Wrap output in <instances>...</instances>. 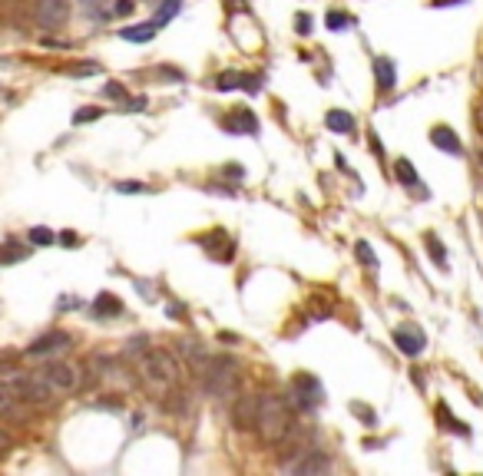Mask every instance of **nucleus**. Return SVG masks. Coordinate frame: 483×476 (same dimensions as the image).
I'll return each instance as SVG.
<instances>
[{
	"label": "nucleus",
	"instance_id": "ea45409f",
	"mask_svg": "<svg viewBox=\"0 0 483 476\" xmlns=\"http://www.w3.org/2000/svg\"><path fill=\"white\" fill-rule=\"evenodd\" d=\"M132 11V0H120V4H116V13H130Z\"/></svg>",
	"mask_w": 483,
	"mask_h": 476
},
{
	"label": "nucleus",
	"instance_id": "4c0bfd02",
	"mask_svg": "<svg viewBox=\"0 0 483 476\" xmlns=\"http://www.w3.org/2000/svg\"><path fill=\"white\" fill-rule=\"evenodd\" d=\"M126 109H132V113H139V109H146V99H143V96L126 99Z\"/></svg>",
	"mask_w": 483,
	"mask_h": 476
},
{
	"label": "nucleus",
	"instance_id": "f8f14e48",
	"mask_svg": "<svg viewBox=\"0 0 483 476\" xmlns=\"http://www.w3.org/2000/svg\"><path fill=\"white\" fill-rule=\"evenodd\" d=\"M288 470L298 476H318V473H328L331 470V460L328 456L315 453V450H308L305 460H295V463H288Z\"/></svg>",
	"mask_w": 483,
	"mask_h": 476
},
{
	"label": "nucleus",
	"instance_id": "5701e85b",
	"mask_svg": "<svg viewBox=\"0 0 483 476\" xmlns=\"http://www.w3.org/2000/svg\"><path fill=\"white\" fill-rule=\"evenodd\" d=\"M424 245H427L430 258L437 261V268H447V249H444V242H440L434 232H427V235H424Z\"/></svg>",
	"mask_w": 483,
	"mask_h": 476
},
{
	"label": "nucleus",
	"instance_id": "0eeeda50",
	"mask_svg": "<svg viewBox=\"0 0 483 476\" xmlns=\"http://www.w3.org/2000/svg\"><path fill=\"white\" fill-rule=\"evenodd\" d=\"M255 417H258V394H242L232 403V427L235 430H255Z\"/></svg>",
	"mask_w": 483,
	"mask_h": 476
},
{
	"label": "nucleus",
	"instance_id": "6ab92c4d",
	"mask_svg": "<svg viewBox=\"0 0 483 476\" xmlns=\"http://www.w3.org/2000/svg\"><path fill=\"white\" fill-rule=\"evenodd\" d=\"M156 33H159V27H156L153 20H146V23H136V27H123L120 37L123 40H130V44H149Z\"/></svg>",
	"mask_w": 483,
	"mask_h": 476
},
{
	"label": "nucleus",
	"instance_id": "9b49d317",
	"mask_svg": "<svg viewBox=\"0 0 483 476\" xmlns=\"http://www.w3.org/2000/svg\"><path fill=\"white\" fill-rule=\"evenodd\" d=\"M202 245L209 249L212 258H219V261H232V258H235V238H229L222 228H215L212 235H202Z\"/></svg>",
	"mask_w": 483,
	"mask_h": 476
},
{
	"label": "nucleus",
	"instance_id": "4468645a",
	"mask_svg": "<svg viewBox=\"0 0 483 476\" xmlns=\"http://www.w3.org/2000/svg\"><path fill=\"white\" fill-rule=\"evenodd\" d=\"M0 417H7V420H23L27 417V403L7 384H0Z\"/></svg>",
	"mask_w": 483,
	"mask_h": 476
},
{
	"label": "nucleus",
	"instance_id": "473e14b6",
	"mask_svg": "<svg viewBox=\"0 0 483 476\" xmlns=\"http://www.w3.org/2000/svg\"><path fill=\"white\" fill-rule=\"evenodd\" d=\"M103 4H106V0H80V7H83L89 17H99V13H103Z\"/></svg>",
	"mask_w": 483,
	"mask_h": 476
},
{
	"label": "nucleus",
	"instance_id": "58836bf2",
	"mask_svg": "<svg viewBox=\"0 0 483 476\" xmlns=\"http://www.w3.org/2000/svg\"><path fill=\"white\" fill-rule=\"evenodd\" d=\"M225 175H232V179H242V165H225Z\"/></svg>",
	"mask_w": 483,
	"mask_h": 476
},
{
	"label": "nucleus",
	"instance_id": "4be33fe9",
	"mask_svg": "<svg viewBox=\"0 0 483 476\" xmlns=\"http://www.w3.org/2000/svg\"><path fill=\"white\" fill-rule=\"evenodd\" d=\"M179 11H182V0H159V11H156L153 23H156V27H159V30H163L165 23L172 20V17H176Z\"/></svg>",
	"mask_w": 483,
	"mask_h": 476
},
{
	"label": "nucleus",
	"instance_id": "c85d7f7f",
	"mask_svg": "<svg viewBox=\"0 0 483 476\" xmlns=\"http://www.w3.org/2000/svg\"><path fill=\"white\" fill-rule=\"evenodd\" d=\"M156 76H163V80H169V83H182L186 80V73L182 70H176V66H156Z\"/></svg>",
	"mask_w": 483,
	"mask_h": 476
},
{
	"label": "nucleus",
	"instance_id": "2f4dec72",
	"mask_svg": "<svg viewBox=\"0 0 483 476\" xmlns=\"http://www.w3.org/2000/svg\"><path fill=\"white\" fill-rule=\"evenodd\" d=\"M11 450H13V437L0 427V460H4V456H11Z\"/></svg>",
	"mask_w": 483,
	"mask_h": 476
},
{
	"label": "nucleus",
	"instance_id": "e433bc0d",
	"mask_svg": "<svg viewBox=\"0 0 483 476\" xmlns=\"http://www.w3.org/2000/svg\"><path fill=\"white\" fill-rule=\"evenodd\" d=\"M60 242H63L66 249H73V245H80V235H77V232H63V235H60Z\"/></svg>",
	"mask_w": 483,
	"mask_h": 476
},
{
	"label": "nucleus",
	"instance_id": "39448f33",
	"mask_svg": "<svg viewBox=\"0 0 483 476\" xmlns=\"http://www.w3.org/2000/svg\"><path fill=\"white\" fill-rule=\"evenodd\" d=\"M321 401H325V390H321L315 374H295L291 377V384H288V403L295 411H315V407H321Z\"/></svg>",
	"mask_w": 483,
	"mask_h": 476
},
{
	"label": "nucleus",
	"instance_id": "bb28decb",
	"mask_svg": "<svg viewBox=\"0 0 483 476\" xmlns=\"http://www.w3.org/2000/svg\"><path fill=\"white\" fill-rule=\"evenodd\" d=\"M325 23H328V30H348V27H351V17L344 11H328Z\"/></svg>",
	"mask_w": 483,
	"mask_h": 476
},
{
	"label": "nucleus",
	"instance_id": "cd10ccee",
	"mask_svg": "<svg viewBox=\"0 0 483 476\" xmlns=\"http://www.w3.org/2000/svg\"><path fill=\"white\" fill-rule=\"evenodd\" d=\"M99 116H103V106H87V109H77V113H73V123L83 126V123H93V119H99Z\"/></svg>",
	"mask_w": 483,
	"mask_h": 476
},
{
	"label": "nucleus",
	"instance_id": "412c9836",
	"mask_svg": "<svg viewBox=\"0 0 483 476\" xmlns=\"http://www.w3.org/2000/svg\"><path fill=\"white\" fill-rule=\"evenodd\" d=\"M394 175H397V182L404 185V189H420V175H418V169L410 165V159H397Z\"/></svg>",
	"mask_w": 483,
	"mask_h": 476
},
{
	"label": "nucleus",
	"instance_id": "20e7f679",
	"mask_svg": "<svg viewBox=\"0 0 483 476\" xmlns=\"http://www.w3.org/2000/svg\"><path fill=\"white\" fill-rule=\"evenodd\" d=\"M37 374H40V377H44L60 397L80 390L83 387V380H87L83 368H77V364H63V361H50V364H44V368H37Z\"/></svg>",
	"mask_w": 483,
	"mask_h": 476
},
{
	"label": "nucleus",
	"instance_id": "f03ea898",
	"mask_svg": "<svg viewBox=\"0 0 483 476\" xmlns=\"http://www.w3.org/2000/svg\"><path fill=\"white\" fill-rule=\"evenodd\" d=\"M291 430H295V417L288 413V403L275 394H258V417H255L258 440L268 446H282Z\"/></svg>",
	"mask_w": 483,
	"mask_h": 476
},
{
	"label": "nucleus",
	"instance_id": "a19ab883",
	"mask_svg": "<svg viewBox=\"0 0 483 476\" xmlns=\"http://www.w3.org/2000/svg\"><path fill=\"white\" fill-rule=\"evenodd\" d=\"M60 308H80V298H63V301H60Z\"/></svg>",
	"mask_w": 483,
	"mask_h": 476
},
{
	"label": "nucleus",
	"instance_id": "7c9ffc66",
	"mask_svg": "<svg viewBox=\"0 0 483 476\" xmlns=\"http://www.w3.org/2000/svg\"><path fill=\"white\" fill-rule=\"evenodd\" d=\"M66 73H73V76H89V73H99V66H96V63H73V66H66Z\"/></svg>",
	"mask_w": 483,
	"mask_h": 476
},
{
	"label": "nucleus",
	"instance_id": "a211bd4d",
	"mask_svg": "<svg viewBox=\"0 0 483 476\" xmlns=\"http://www.w3.org/2000/svg\"><path fill=\"white\" fill-rule=\"evenodd\" d=\"M325 126H328L331 132L351 136L358 123H354V116H351V113H344V109H328V116H325Z\"/></svg>",
	"mask_w": 483,
	"mask_h": 476
},
{
	"label": "nucleus",
	"instance_id": "2eb2a0df",
	"mask_svg": "<svg viewBox=\"0 0 483 476\" xmlns=\"http://www.w3.org/2000/svg\"><path fill=\"white\" fill-rule=\"evenodd\" d=\"M374 80H377V89H381V93H391V89L397 87V66H394V60L377 56V60H374Z\"/></svg>",
	"mask_w": 483,
	"mask_h": 476
},
{
	"label": "nucleus",
	"instance_id": "c756f323",
	"mask_svg": "<svg viewBox=\"0 0 483 476\" xmlns=\"http://www.w3.org/2000/svg\"><path fill=\"white\" fill-rule=\"evenodd\" d=\"M103 96L106 99H123V103H126V87H123V83H106V87H103Z\"/></svg>",
	"mask_w": 483,
	"mask_h": 476
},
{
	"label": "nucleus",
	"instance_id": "72a5a7b5",
	"mask_svg": "<svg viewBox=\"0 0 483 476\" xmlns=\"http://www.w3.org/2000/svg\"><path fill=\"white\" fill-rule=\"evenodd\" d=\"M295 30L301 33V37H308V33H311V17H308V13H298V17H295Z\"/></svg>",
	"mask_w": 483,
	"mask_h": 476
},
{
	"label": "nucleus",
	"instance_id": "423d86ee",
	"mask_svg": "<svg viewBox=\"0 0 483 476\" xmlns=\"http://www.w3.org/2000/svg\"><path fill=\"white\" fill-rule=\"evenodd\" d=\"M30 17L37 27L56 30V27H63L66 17H70V0H30Z\"/></svg>",
	"mask_w": 483,
	"mask_h": 476
},
{
	"label": "nucleus",
	"instance_id": "393cba45",
	"mask_svg": "<svg viewBox=\"0 0 483 476\" xmlns=\"http://www.w3.org/2000/svg\"><path fill=\"white\" fill-rule=\"evenodd\" d=\"M27 238H30V245H54L56 242V235L46 225H33L30 232H27Z\"/></svg>",
	"mask_w": 483,
	"mask_h": 476
},
{
	"label": "nucleus",
	"instance_id": "7ed1b4c3",
	"mask_svg": "<svg viewBox=\"0 0 483 476\" xmlns=\"http://www.w3.org/2000/svg\"><path fill=\"white\" fill-rule=\"evenodd\" d=\"M199 377H202L206 394H212L215 401H235L239 397V364L229 354H209Z\"/></svg>",
	"mask_w": 483,
	"mask_h": 476
},
{
	"label": "nucleus",
	"instance_id": "9d476101",
	"mask_svg": "<svg viewBox=\"0 0 483 476\" xmlns=\"http://www.w3.org/2000/svg\"><path fill=\"white\" fill-rule=\"evenodd\" d=\"M394 344L401 354L418 357L420 351L427 347V337H424V331H420L418 325H401V327H394Z\"/></svg>",
	"mask_w": 483,
	"mask_h": 476
},
{
	"label": "nucleus",
	"instance_id": "b1692460",
	"mask_svg": "<svg viewBox=\"0 0 483 476\" xmlns=\"http://www.w3.org/2000/svg\"><path fill=\"white\" fill-rule=\"evenodd\" d=\"M354 255L361 258V265H364L368 271H377V255H374V249L368 245V242H364V238L358 242V245H354Z\"/></svg>",
	"mask_w": 483,
	"mask_h": 476
},
{
	"label": "nucleus",
	"instance_id": "ddd939ff",
	"mask_svg": "<svg viewBox=\"0 0 483 476\" xmlns=\"http://www.w3.org/2000/svg\"><path fill=\"white\" fill-rule=\"evenodd\" d=\"M430 142L437 146L440 152H451V156H463V142L460 136L451 130V126H434L430 130Z\"/></svg>",
	"mask_w": 483,
	"mask_h": 476
},
{
	"label": "nucleus",
	"instance_id": "6e6552de",
	"mask_svg": "<svg viewBox=\"0 0 483 476\" xmlns=\"http://www.w3.org/2000/svg\"><path fill=\"white\" fill-rule=\"evenodd\" d=\"M215 89H245V93H262V76L258 73H242V70H225L215 80Z\"/></svg>",
	"mask_w": 483,
	"mask_h": 476
},
{
	"label": "nucleus",
	"instance_id": "dca6fc26",
	"mask_svg": "<svg viewBox=\"0 0 483 476\" xmlns=\"http://www.w3.org/2000/svg\"><path fill=\"white\" fill-rule=\"evenodd\" d=\"M225 130L229 132H242V136H252L258 130V119H255L252 109H235L229 119H225Z\"/></svg>",
	"mask_w": 483,
	"mask_h": 476
},
{
	"label": "nucleus",
	"instance_id": "1a4fd4ad",
	"mask_svg": "<svg viewBox=\"0 0 483 476\" xmlns=\"http://www.w3.org/2000/svg\"><path fill=\"white\" fill-rule=\"evenodd\" d=\"M73 344V334L70 331H50V334L37 337L30 347H27V357H46V354H60Z\"/></svg>",
	"mask_w": 483,
	"mask_h": 476
},
{
	"label": "nucleus",
	"instance_id": "f3484780",
	"mask_svg": "<svg viewBox=\"0 0 483 476\" xmlns=\"http://www.w3.org/2000/svg\"><path fill=\"white\" fill-rule=\"evenodd\" d=\"M93 314H96L99 321H103V318H120L123 301L113 292H103V294H96V301H93Z\"/></svg>",
	"mask_w": 483,
	"mask_h": 476
},
{
	"label": "nucleus",
	"instance_id": "a878e982",
	"mask_svg": "<svg viewBox=\"0 0 483 476\" xmlns=\"http://www.w3.org/2000/svg\"><path fill=\"white\" fill-rule=\"evenodd\" d=\"M437 417H440V420H444V427H447V430L460 433V437H467V433H470V430H467V427H463L460 420H453V417H451V411H447V403H437Z\"/></svg>",
	"mask_w": 483,
	"mask_h": 476
},
{
	"label": "nucleus",
	"instance_id": "c9c22d12",
	"mask_svg": "<svg viewBox=\"0 0 483 476\" xmlns=\"http://www.w3.org/2000/svg\"><path fill=\"white\" fill-rule=\"evenodd\" d=\"M116 192H123V195L126 192H146V185L143 182H120L116 185Z\"/></svg>",
	"mask_w": 483,
	"mask_h": 476
},
{
	"label": "nucleus",
	"instance_id": "f257e3e1",
	"mask_svg": "<svg viewBox=\"0 0 483 476\" xmlns=\"http://www.w3.org/2000/svg\"><path fill=\"white\" fill-rule=\"evenodd\" d=\"M132 370H136V380L143 384L149 394H156L163 401L172 387L182 384V361H179L172 351L165 347H146L143 354L132 357Z\"/></svg>",
	"mask_w": 483,
	"mask_h": 476
},
{
	"label": "nucleus",
	"instance_id": "aec40b11",
	"mask_svg": "<svg viewBox=\"0 0 483 476\" xmlns=\"http://www.w3.org/2000/svg\"><path fill=\"white\" fill-rule=\"evenodd\" d=\"M30 255V249L23 245V242H13V238H7L4 245H0V265H17V261H23Z\"/></svg>",
	"mask_w": 483,
	"mask_h": 476
},
{
	"label": "nucleus",
	"instance_id": "f704fd0d",
	"mask_svg": "<svg viewBox=\"0 0 483 476\" xmlns=\"http://www.w3.org/2000/svg\"><path fill=\"white\" fill-rule=\"evenodd\" d=\"M351 411L358 413V417H361V420L368 423V427L374 423V411H371V407H364V403H351Z\"/></svg>",
	"mask_w": 483,
	"mask_h": 476
}]
</instances>
